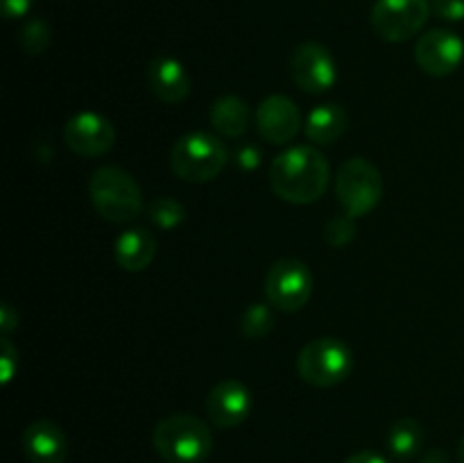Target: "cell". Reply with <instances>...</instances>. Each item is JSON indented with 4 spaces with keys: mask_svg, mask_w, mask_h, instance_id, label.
Returning a JSON list of instances; mask_svg holds the SVG:
<instances>
[{
    "mask_svg": "<svg viewBox=\"0 0 464 463\" xmlns=\"http://www.w3.org/2000/svg\"><path fill=\"white\" fill-rule=\"evenodd\" d=\"M329 180V162L313 145H293L276 154L270 166L272 191L290 204L317 202L326 193Z\"/></svg>",
    "mask_w": 464,
    "mask_h": 463,
    "instance_id": "cell-1",
    "label": "cell"
},
{
    "mask_svg": "<svg viewBox=\"0 0 464 463\" xmlns=\"http://www.w3.org/2000/svg\"><path fill=\"white\" fill-rule=\"evenodd\" d=\"M152 443L166 463H202L213 449V434L202 418L172 413L157 422Z\"/></svg>",
    "mask_w": 464,
    "mask_h": 463,
    "instance_id": "cell-2",
    "label": "cell"
},
{
    "mask_svg": "<svg viewBox=\"0 0 464 463\" xmlns=\"http://www.w3.org/2000/svg\"><path fill=\"white\" fill-rule=\"evenodd\" d=\"M89 198L95 212L113 225H125L143 212V191L134 175L118 166H102L89 180Z\"/></svg>",
    "mask_w": 464,
    "mask_h": 463,
    "instance_id": "cell-3",
    "label": "cell"
},
{
    "mask_svg": "<svg viewBox=\"0 0 464 463\" xmlns=\"http://www.w3.org/2000/svg\"><path fill=\"white\" fill-rule=\"evenodd\" d=\"M229 154L218 136L207 132H190L177 139L170 153V168L179 180L190 184L211 182L225 171Z\"/></svg>",
    "mask_w": 464,
    "mask_h": 463,
    "instance_id": "cell-4",
    "label": "cell"
},
{
    "mask_svg": "<svg viewBox=\"0 0 464 463\" xmlns=\"http://www.w3.org/2000/svg\"><path fill=\"white\" fill-rule=\"evenodd\" d=\"M353 354L347 343L334 336L313 339L299 350L297 372L302 381L315 389H331L344 381L352 372Z\"/></svg>",
    "mask_w": 464,
    "mask_h": 463,
    "instance_id": "cell-5",
    "label": "cell"
},
{
    "mask_svg": "<svg viewBox=\"0 0 464 463\" xmlns=\"http://www.w3.org/2000/svg\"><path fill=\"white\" fill-rule=\"evenodd\" d=\"M335 193L344 207V213L353 218L367 216L379 207L383 198V177L370 159L352 157L338 168Z\"/></svg>",
    "mask_w": 464,
    "mask_h": 463,
    "instance_id": "cell-6",
    "label": "cell"
},
{
    "mask_svg": "<svg viewBox=\"0 0 464 463\" xmlns=\"http://www.w3.org/2000/svg\"><path fill=\"white\" fill-rule=\"evenodd\" d=\"M313 295L311 268L295 257H284L266 275V298L279 311H299Z\"/></svg>",
    "mask_w": 464,
    "mask_h": 463,
    "instance_id": "cell-7",
    "label": "cell"
},
{
    "mask_svg": "<svg viewBox=\"0 0 464 463\" xmlns=\"http://www.w3.org/2000/svg\"><path fill=\"white\" fill-rule=\"evenodd\" d=\"M430 12V0H376L372 27L388 44H403L421 32Z\"/></svg>",
    "mask_w": 464,
    "mask_h": 463,
    "instance_id": "cell-8",
    "label": "cell"
},
{
    "mask_svg": "<svg viewBox=\"0 0 464 463\" xmlns=\"http://www.w3.org/2000/svg\"><path fill=\"white\" fill-rule=\"evenodd\" d=\"M290 77L302 91L313 95L326 94L338 80V66L329 48L317 41H304L293 50L288 62Z\"/></svg>",
    "mask_w": 464,
    "mask_h": 463,
    "instance_id": "cell-9",
    "label": "cell"
},
{
    "mask_svg": "<svg viewBox=\"0 0 464 463\" xmlns=\"http://www.w3.org/2000/svg\"><path fill=\"white\" fill-rule=\"evenodd\" d=\"M464 59V41L456 32L435 27L417 39L415 62L426 75L447 77L460 68Z\"/></svg>",
    "mask_w": 464,
    "mask_h": 463,
    "instance_id": "cell-10",
    "label": "cell"
},
{
    "mask_svg": "<svg viewBox=\"0 0 464 463\" xmlns=\"http://www.w3.org/2000/svg\"><path fill=\"white\" fill-rule=\"evenodd\" d=\"M63 141L68 150L80 157H100L116 143V130L111 121L98 112H80L68 118L63 127Z\"/></svg>",
    "mask_w": 464,
    "mask_h": 463,
    "instance_id": "cell-11",
    "label": "cell"
},
{
    "mask_svg": "<svg viewBox=\"0 0 464 463\" xmlns=\"http://www.w3.org/2000/svg\"><path fill=\"white\" fill-rule=\"evenodd\" d=\"M254 121H256L258 134L272 145L290 143L302 130V112L297 103L281 94L267 95L256 107Z\"/></svg>",
    "mask_w": 464,
    "mask_h": 463,
    "instance_id": "cell-12",
    "label": "cell"
},
{
    "mask_svg": "<svg viewBox=\"0 0 464 463\" xmlns=\"http://www.w3.org/2000/svg\"><path fill=\"white\" fill-rule=\"evenodd\" d=\"M252 393L238 379L218 381L207 395V416L220 429H231V427L243 425L249 418V413H252Z\"/></svg>",
    "mask_w": 464,
    "mask_h": 463,
    "instance_id": "cell-13",
    "label": "cell"
},
{
    "mask_svg": "<svg viewBox=\"0 0 464 463\" xmlns=\"http://www.w3.org/2000/svg\"><path fill=\"white\" fill-rule=\"evenodd\" d=\"M23 454L30 463H63L68 458V438L53 420L30 422L21 436Z\"/></svg>",
    "mask_w": 464,
    "mask_h": 463,
    "instance_id": "cell-14",
    "label": "cell"
},
{
    "mask_svg": "<svg viewBox=\"0 0 464 463\" xmlns=\"http://www.w3.org/2000/svg\"><path fill=\"white\" fill-rule=\"evenodd\" d=\"M145 80L154 98L166 104L184 103L190 94V77L184 64L170 54H159L145 68Z\"/></svg>",
    "mask_w": 464,
    "mask_h": 463,
    "instance_id": "cell-15",
    "label": "cell"
},
{
    "mask_svg": "<svg viewBox=\"0 0 464 463\" xmlns=\"http://www.w3.org/2000/svg\"><path fill=\"white\" fill-rule=\"evenodd\" d=\"M113 257H116V263L122 271H145L157 257V239L145 227H131V230L122 232L118 236L116 245H113Z\"/></svg>",
    "mask_w": 464,
    "mask_h": 463,
    "instance_id": "cell-16",
    "label": "cell"
},
{
    "mask_svg": "<svg viewBox=\"0 0 464 463\" xmlns=\"http://www.w3.org/2000/svg\"><path fill=\"white\" fill-rule=\"evenodd\" d=\"M208 118L218 134L227 136V139H240L249 130L252 109L238 95H222L213 103Z\"/></svg>",
    "mask_w": 464,
    "mask_h": 463,
    "instance_id": "cell-17",
    "label": "cell"
},
{
    "mask_svg": "<svg viewBox=\"0 0 464 463\" xmlns=\"http://www.w3.org/2000/svg\"><path fill=\"white\" fill-rule=\"evenodd\" d=\"M344 130H347V112L338 103L317 104L315 109H311L306 123H304L308 141L317 145L335 143Z\"/></svg>",
    "mask_w": 464,
    "mask_h": 463,
    "instance_id": "cell-18",
    "label": "cell"
},
{
    "mask_svg": "<svg viewBox=\"0 0 464 463\" xmlns=\"http://www.w3.org/2000/svg\"><path fill=\"white\" fill-rule=\"evenodd\" d=\"M424 448V427L415 418H399L388 431V449L399 461H411Z\"/></svg>",
    "mask_w": 464,
    "mask_h": 463,
    "instance_id": "cell-19",
    "label": "cell"
},
{
    "mask_svg": "<svg viewBox=\"0 0 464 463\" xmlns=\"http://www.w3.org/2000/svg\"><path fill=\"white\" fill-rule=\"evenodd\" d=\"M148 218L161 230H175L179 222H184L186 207L177 198L170 195H159V198L150 200L148 204Z\"/></svg>",
    "mask_w": 464,
    "mask_h": 463,
    "instance_id": "cell-20",
    "label": "cell"
},
{
    "mask_svg": "<svg viewBox=\"0 0 464 463\" xmlns=\"http://www.w3.org/2000/svg\"><path fill=\"white\" fill-rule=\"evenodd\" d=\"M272 304H249L245 313L240 316V331L247 339H261V336L270 334L275 327V313H272Z\"/></svg>",
    "mask_w": 464,
    "mask_h": 463,
    "instance_id": "cell-21",
    "label": "cell"
},
{
    "mask_svg": "<svg viewBox=\"0 0 464 463\" xmlns=\"http://www.w3.org/2000/svg\"><path fill=\"white\" fill-rule=\"evenodd\" d=\"M21 45L27 54H41L48 50L50 39H53V30L44 18H32L21 27Z\"/></svg>",
    "mask_w": 464,
    "mask_h": 463,
    "instance_id": "cell-22",
    "label": "cell"
},
{
    "mask_svg": "<svg viewBox=\"0 0 464 463\" xmlns=\"http://www.w3.org/2000/svg\"><path fill=\"white\" fill-rule=\"evenodd\" d=\"M356 236V218L349 213H338L324 225V241L331 248H343L349 245Z\"/></svg>",
    "mask_w": 464,
    "mask_h": 463,
    "instance_id": "cell-23",
    "label": "cell"
},
{
    "mask_svg": "<svg viewBox=\"0 0 464 463\" xmlns=\"http://www.w3.org/2000/svg\"><path fill=\"white\" fill-rule=\"evenodd\" d=\"M0 363H3V381L5 384H9V381L14 379V372L18 370V352L16 348L12 345V340L7 339V336H3V340H0Z\"/></svg>",
    "mask_w": 464,
    "mask_h": 463,
    "instance_id": "cell-24",
    "label": "cell"
},
{
    "mask_svg": "<svg viewBox=\"0 0 464 463\" xmlns=\"http://www.w3.org/2000/svg\"><path fill=\"white\" fill-rule=\"evenodd\" d=\"M430 7L444 21H464V0H430Z\"/></svg>",
    "mask_w": 464,
    "mask_h": 463,
    "instance_id": "cell-25",
    "label": "cell"
},
{
    "mask_svg": "<svg viewBox=\"0 0 464 463\" xmlns=\"http://www.w3.org/2000/svg\"><path fill=\"white\" fill-rule=\"evenodd\" d=\"M32 7H34V0H3V14L9 21L23 18L32 12Z\"/></svg>",
    "mask_w": 464,
    "mask_h": 463,
    "instance_id": "cell-26",
    "label": "cell"
},
{
    "mask_svg": "<svg viewBox=\"0 0 464 463\" xmlns=\"http://www.w3.org/2000/svg\"><path fill=\"white\" fill-rule=\"evenodd\" d=\"M16 327H18V311L9 302H3V307H0V331H3V336H7L9 339V334H12Z\"/></svg>",
    "mask_w": 464,
    "mask_h": 463,
    "instance_id": "cell-27",
    "label": "cell"
},
{
    "mask_svg": "<svg viewBox=\"0 0 464 463\" xmlns=\"http://www.w3.org/2000/svg\"><path fill=\"white\" fill-rule=\"evenodd\" d=\"M344 463H390V461L385 457H381L379 452H372V449H361V452H353L352 457L344 458Z\"/></svg>",
    "mask_w": 464,
    "mask_h": 463,
    "instance_id": "cell-28",
    "label": "cell"
},
{
    "mask_svg": "<svg viewBox=\"0 0 464 463\" xmlns=\"http://www.w3.org/2000/svg\"><path fill=\"white\" fill-rule=\"evenodd\" d=\"M420 463H451V457H449V454L444 452V449L435 448V449H429V452H426L424 457H421Z\"/></svg>",
    "mask_w": 464,
    "mask_h": 463,
    "instance_id": "cell-29",
    "label": "cell"
},
{
    "mask_svg": "<svg viewBox=\"0 0 464 463\" xmlns=\"http://www.w3.org/2000/svg\"><path fill=\"white\" fill-rule=\"evenodd\" d=\"M240 157L245 159V166H258V153L254 148H245L243 153H240Z\"/></svg>",
    "mask_w": 464,
    "mask_h": 463,
    "instance_id": "cell-30",
    "label": "cell"
},
{
    "mask_svg": "<svg viewBox=\"0 0 464 463\" xmlns=\"http://www.w3.org/2000/svg\"><path fill=\"white\" fill-rule=\"evenodd\" d=\"M456 458L458 463H464V436L460 438V443H458V449H456Z\"/></svg>",
    "mask_w": 464,
    "mask_h": 463,
    "instance_id": "cell-31",
    "label": "cell"
}]
</instances>
